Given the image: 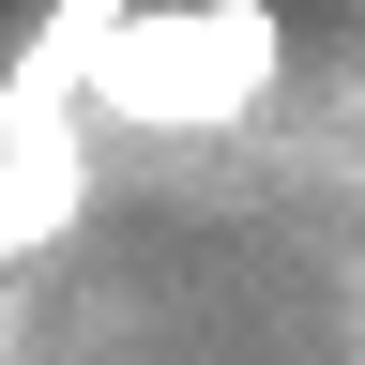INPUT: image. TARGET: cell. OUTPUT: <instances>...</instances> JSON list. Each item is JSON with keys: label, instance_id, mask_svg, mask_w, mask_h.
<instances>
[{"label": "cell", "instance_id": "1", "mask_svg": "<svg viewBox=\"0 0 365 365\" xmlns=\"http://www.w3.org/2000/svg\"><path fill=\"white\" fill-rule=\"evenodd\" d=\"M274 76H289V16L274 0H137L76 61V91L122 107V122H244Z\"/></svg>", "mask_w": 365, "mask_h": 365}, {"label": "cell", "instance_id": "2", "mask_svg": "<svg viewBox=\"0 0 365 365\" xmlns=\"http://www.w3.org/2000/svg\"><path fill=\"white\" fill-rule=\"evenodd\" d=\"M76 198H91V168H76L61 107L46 91H0V259H31L46 228H76Z\"/></svg>", "mask_w": 365, "mask_h": 365}, {"label": "cell", "instance_id": "3", "mask_svg": "<svg viewBox=\"0 0 365 365\" xmlns=\"http://www.w3.org/2000/svg\"><path fill=\"white\" fill-rule=\"evenodd\" d=\"M122 16H137V0H46V61H91Z\"/></svg>", "mask_w": 365, "mask_h": 365}]
</instances>
